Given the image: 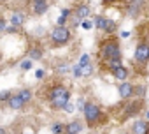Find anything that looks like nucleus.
<instances>
[{"label": "nucleus", "mask_w": 149, "mask_h": 134, "mask_svg": "<svg viewBox=\"0 0 149 134\" xmlns=\"http://www.w3.org/2000/svg\"><path fill=\"white\" fill-rule=\"evenodd\" d=\"M83 115H84V120L90 127H95V125H102L100 122H107V116L104 115V111L100 109L98 104L95 102H86L84 109H83Z\"/></svg>", "instance_id": "f257e3e1"}, {"label": "nucleus", "mask_w": 149, "mask_h": 134, "mask_svg": "<svg viewBox=\"0 0 149 134\" xmlns=\"http://www.w3.org/2000/svg\"><path fill=\"white\" fill-rule=\"evenodd\" d=\"M98 53L104 60H109V58H116V56H123L121 55V46H119V41L116 37H109L105 41L100 42L98 46Z\"/></svg>", "instance_id": "f03ea898"}, {"label": "nucleus", "mask_w": 149, "mask_h": 134, "mask_svg": "<svg viewBox=\"0 0 149 134\" xmlns=\"http://www.w3.org/2000/svg\"><path fill=\"white\" fill-rule=\"evenodd\" d=\"M51 42L54 44V46H65V44H68L70 42V39H72V32H70V28L67 27V25H63V27H54L53 30H51Z\"/></svg>", "instance_id": "7ed1b4c3"}, {"label": "nucleus", "mask_w": 149, "mask_h": 134, "mask_svg": "<svg viewBox=\"0 0 149 134\" xmlns=\"http://www.w3.org/2000/svg\"><path fill=\"white\" fill-rule=\"evenodd\" d=\"M133 58L139 63H149V42L147 41H142V42H139L135 46Z\"/></svg>", "instance_id": "20e7f679"}, {"label": "nucleus", "mask_w": 149, "mask_h": 134, "mask_svg": "<svg viewBox=\"0 0 149 134\" xmlns=\"http://www.w3.org/2000/svg\"><path fill=\"white\" fill-rule=\"evenodd\" d=\"M144 6H146V0H130L128 6H126V14L133 20H137L142 11H144Z\"/></svg>", "instance_id": "39448f33"}, {"label": "nucleus", "mask_w": 149, "mask_h": 134, "mask_svg": "<svg viewBox=\"0 0 149 134\" xmlns=\"http://www.w3.org/2000/svg\"><path fill=\"white\" fill-rule=\"evenodd\" d=\"M70 102V90H65L61 95H58V97H54L53 101H49V106L54 109V111H61V109H65V106Z\"/></svg>", "instance_id": "423d86ee"}, {"label": "nucleus", "mask_w": 149, "mask_h": 134, "mask_svg": "<svg viewBox=\"0 0 149 134\" xmlns=\"http://www.w3.org/2000/svg\"><path fill=\"white\" fill-rule=\"evenodd\" d=\"M72 14L76 16V18H79L81 21H84V20H88L90 14H91V6H90L88 2H81V4H77L76 7L72 9Z\"/></svg>", "instance_id": "0eeeda50"}, {"label": "nucleus", "mask_w": 149, "mask_h": 134, "mask_svg": "<svg viewBox=\"0 0 149 134\" xmlns=\"http://www.w3.org/2000/svg\"><path fill=\"white\" fill-rule=\"evenodd\" d=\"M118 94H119V97L121 99H132L133 95H135V85H132L130 81H121L119 85H118Z\"/></svg>", "instance_id": "6e6552de"}, {"label": "nucleus", "mask_w": 149, "mask_h": 134, "mask_svg": "<svg viewBox=\"0 0 149 134\" xmlns=\"http://www.w3.org/2000/svg\"><path fill=\"white\" fill-rule=\"evenodd\" d=\"M25 21H26V14H25V11H21V9L13 11V14H11V25H13V27L21 28V27L25 25Z\"/></svg>", "instance_id": "1a4fd4ad"}, {"label": "nucleus", "mask_w": 149, "mask_h": 134, "mask_svg": "<svg viewBox=\"0 0 149 134\" xmlns=\"http://www.w3.org/2000/svg\"><path fill=\"white\" fill-rule=\"evenodd\" d=\"M83 130V122L79 120H72L65 125V134H79Z\"/></svg>", "instance_id": "9d476101"}, {"label": "nucleus", "mask_w": 149, "mask_h": 134, "mask_svg": "<svg viewBox=\"0 0 149 134\" xmlns=\"http://www.w3.org/2000/svg\"><path fill=\"white\" fill-rule=\"evenodd\" d=\"M65 90H68L65 85H61V83H58V85H53L49 90H47V101H53L54 97H58V95H61Z\"/></svg>", "instance_id": "9b49d317"}, {"label": "nucleus", "mask_w": 149, "mask_h": 134, "mask_svg": "<svg viewBox=\"0 0 149 134\" xmlns=\"http://www.w3.org/2000/svg\"><path fill=\"white\" fill-rule=\"evenodd\" d=\"M30 11L33 16H44L47 11H49V2H44V4H35V6H30Z\"/></svg>", "instance_id": "f8f14e48"}, {"label": "nucleus", "mask_w": 149, "mask_h": 134, "mask_svg": "<svg viewBox=\"0 0 149 134\" xmlns=\"http://www.w3.org/2000/svg\"><path fill=\"white\" fill-rule=\"evenodd\" d=\"M147 129H149V123H147L146 120H137V122H133V125H132V132H133V134H146Z\"/></svg>", "instance_id": "ddd939ff"}, {"label": "nucleus", "mask_w": 149, "mask_h": 134, "mask_svg": "<svg viewBox=\"0 0 149 134\" xmlns=\"http://www.w3.org/2000/svg\"><path fill=\"white\" fill-rule=\"evenodd\" d=\"M7 106H9V109L18 111V109H21V108L25 106V102H23V99L16 94V95H11V99H9V102H7Z\"/></svg>", "instance_id": "4468645a"}, {"label": "nucleus", "mask_w": 149, "mask_h": 134, "mask_svg": "<svg viewBox=\"0 0 149 134\" xmlns=\"http://www.w3.org/2000/svg\"><path fill=\"white\" fill-rule=\"evenodd\" d=\"M112 73V76L118 80V81H126V78H128V69L125 65H119V67H116L114 71H111Z\"/></svg>", "instance_id": "2eb2a0df"}, {"label": "nucleus", "mask_w": 149, "mask_h": 134, "mask_svg": "<svg viewBox=\"0 0 149 134\" xmlns=\"http://www.w3.org/2000/svg\"><path fill=\"white\" fill-rule=\"evenodd\" d=\"M42 56H44L42 48H39V46H32V48L28 49V58H30V60L39 62V60H42Z\"/></svg>", "instance_id": "dca6fc26"}, {"label": "nucleus", "mask_w": 149, "mask_h": 134, "mask_svg": "<svg viewBox=\"0 0 149 134\" xmlns=\"http://www.w3.org/2000/svg\"><path fill=\"white\" fill-rule=\"evenodd\" d=\"M72 16V9H68V7H65V9H61V14L58 16V20H56V25L58 27H63V25H67V20Z\"/></svg>", "instance_id": "f3484780"}, {"label": "nucleus", "mask_w": 149, "mask_h": 134, "mask_svg": "<svg viewBox=\"0 0 149 134\" xmlns=\"http://www.w3.org/2000/svg\"><path fill=\"white\" fill-rule=\"evenodd\" d=\"M116 32H118V23H116L114 20L107 18V23H105L104 34H105V35H112V34H116Z\"/></svg>", "instance_id": "a211bd4d"}, {"label": "nucleus", "mask_w": 149, "mask_h": 134, "mask_svg": "<svg viewBox=\"0 0 149 134\" xmlns=\"http://www.w3.org/2000/svg\"><path fill=\"white\" fill-rule=\"evenodd\" d=\"M105 65H107V69L109 71H114L116 67H119V65H123V56H116V58H109V60H105Z\"/></svg>", "instance_id": "6ab92c4d"}, {"label": "nucleus", "mask_w": 149, "mask_h": 134, "mask_svg": "<svg viewBox=\"0 0 149 134\" xmlns=\"http://www.w3.org/2000/svg\"><path fill=\"white\" fill-rule=\"evenodd\" d=\"M18 95L23 99V102L26 104V102H30L32 101V97H33V94H32V90L30 88H21L19 92H18Z\"/></svg>", "instance_id": "aec40b11"}, {"label": "nucleus", "mask_w": 149, "mask_h": 134, "mask_svg": "<svg viewBox=\"0 0 149 134\" xmlns=\"http://www.w3.org/2000/svg\"><path fill=\"white\" fill-rule=\"evenodd\" d=\"M51 132H53V134H65V125H63V122H53V123H51Z\"/></svg>", "instance_id": "412c9836"}, {"label": "nucleus", "mask_w": 149, "mask_h": 134, "mask_svg": "<svg viewBox=\"0 0 149 134\" xmlns=\"http://www.w3.org/2000/svg\"><path fill=\"white\" fill-rule=\"evenodd\" d=\"M105 23H107V16H97V18H95V27H97L100 32H104Z\"/></svg>", "instance_id": "4be33fe9"}, {"label": "nucleus", "mask_w": 149, "mask_h": 134, "mask_svg": "<svg viewBox=\"0 0 149 134\" xmlns=\"http://www.w3.org/2000/svg\"><path fill=\"white\" fill-rule=\"evenodd\" d=\"M72 74L76 76V78H83V65H81L79 62H77L76 65H74V67H72Z\"/></svg>", "instance_id": "5701e85b"}, {"label": "nucleus", "mask_w": 149, "mask_h": 134, "mask_svg": "<svg viewBox=\"0 0 149 134\" xmlns=\"http://www.w3.org/2000/svg\"><path fill=\"white\" fill-rule=\"evenodd\" d=\"M93 74V65L88 63V65H83V78H88Z\"/></svg>", "instance_id": "b1692460"}, {"label": "nucleus", "mask_w": 149, "mask_h": 134, "mask_svg": "<svg viewBox=\"0 0 149 134\" xmlns=\"http://www.w3.org/2000/svg\"><path fill=\"white\" fill-rule=\"evenodd\" d=\"M81 27L84 28V30H91V28H95V20H84L83 23H81Z\"/></svg>", "instance_id": "393cba45"}, {"label": "nucleus", "mask_w": 149, "mask_h": 134, "mask_svg": "<svg viewBox=\"0 0 149 134\" xmlns=\"http://www.w3.org/2000/svg\"><path fill=\"white\" fill-rule=\"evenodd\" d=\"M79 63H81V65H88V63H91V55H90V53H83L81 58H79Z\"/></svg>", "instance_id": "a878e982"}, {"label": "nucleus", "mask_w": 149, "mask_h": 134, "mask_svg": "<svg viewBox=\"0 0 149 134\" xmlns=\"http://www.w3.org/2000/svg\"><path fill=\"white\" fill-rule=\"evenodd\" d=\"M32 62L33 60H21V63H19V67H21V71H30L32 69Z\"/></svg>", "instance_id": "bb28decb"}, {"label": "nucleus", "mask_w": 149, "mask_h": 134, "mask_svg": "<svg viewBox=\"0 0 149 134\" xmlns=\"http://www.w3.org/2000/svg\"><path fill=\"white\" fill-rule=\"evenodd\" d=\"M11 92L9 90H4V92H0V102H9V99H11Z\"/></svg>", "instance_id": "cd10ccee"}, {"label": "nucleus", "mask_w": 149, "mask_h": 134, "mask_svg": "<svg viewBox=\"0 0 149 134\" xmlns=\"http://www.w3.org/2000/svg\"><path fill=\"white\" fill-rule=\"evenodd\" d=\"M72 69H70V65L68 63H61L60 67H58V73H61V74H67V73H70Z\"/></svg>", "instance_id": "c85d7f7f"}, {"label": "nucleus", "mask_w": 149, "mask_h": 134, "mask_svg": "<svg viewBox=\"0 0 149 134\" xmlns=\"http://www.w3.org/2000/svg\"><path fill=\"white\" fill-rule=\"evenodd\" d=\"M84 106H86V101H84L83 97H79V99H77V102H76V109H77V111H83V109H84Z\"/></svg>", "instance_id": "c756f323"}, {"label": "nucleus", "mask_w": 149, "mask_h": 134, "mask_svg": "<svg viewBox=\"0 0 149 134\" xmlns=\"http://www.w3.org/2000/svg\"><path fill=\"white\" fill-rule=\"evenodd\" d=\"M135 95L144 97V95H146V88H144V87H135Z\"/></svg>", "instance_id": "7c9ffc66"}, {"label": "nucleus", "mask_w": 149, "mask_h": 134, "mask_svg": "<svg viewBox=\"0 0 149 134\" xmlns=\"http://www.w3.org/2000/svg\"><path fill=\"white\" fill-rule=\"evenodd\" d=\"M63 111H67V113H74V111H76V106H74L72 102H68L67 106H65V109Z\"/></svg>", "instance_id": "2f4dec72"}, {"label": "nucleus", "mask_w": 149, "mask_h": 134, "mask_svg": "<svg viewBox=\"0 0 149 134\" xmlns=\"http://www.w3.org/2000/svg\"><path fill=\"white\" fill-rule=\"evenodd\" d=\"M6 28H7V21L0 16V32H6Z\"/></svg>", "instance_id": "473e14b6"}, {"label": "nucleus", "mask_w": 149, "mask_h": 134, "mask_svg": "<svg viewBox=\"0 0 149 134\" xmlns=\"http://www.w3.org/2000/svg\"><path fill=\"white\" fill-rule=\"evenodd\" d=\"M35 78H37V80H42V78H44V71H42V69H37V71H35Z\"/></svg>", "instance_id": "72a5a7b5"}, {"label": "nucleus", "mask_w": 149, "mask_h": 134, "mask_svg": "<svg viewBox=\"0 0 149 134\" xmlns=\"http://www.w3.org/2000/svg\"><path fill=\"white\" fill-rule=\"evenodd\" d=\"M30 6H35V4H44V2H49V0H28Z\"/></svg>", "instance_id": "f704fd0d"}, {"label": "nucleus", "mask_w": 149, "mask_h": 134, "mask_svg": "<svg viewBox=\"0 0 149 134\" xmlns=\"http://www.w3.org/2000/svg\"><path fill=\"white\" fill-rule=\"evenodd\" d=\"M116 2H119V0H102L104 6H112V4H116Z\"/></svg>", "instance_id": "c9c22d12"}, {"label": "nucleus", "mask_w": 149, "mask_h": 134, "mask_svg": "<svg viewBox=\"0 0 149 134\" xmlns=\"http://www.w3.org/2000/svg\"><path fill=\"white\" fill-rule=\"evenodd\" d=\"M119 35H121V37H123V39H126V37H130V32H121V34H119Z\"/></svg>", "instance_id": "e433bc0d"}, {"label": "nucleus", "mask_w": 149, "mask_h": 134, "mask_svg": "<svg viewBox=\"0 0 149 134\" xmlns=\"http://www.w3.org/2000/svg\"><path fill=\"white\" fill-rule=\"evenodd\" d=\"M0 134H7V130H6L4 127H0Z\"/></svg>", "instance_id": "4c0bfd02"}, {"label": "nucleus", "mask_w": 149, "mask_h": 134, "mask_svg": "<svg viewBox=\"0 0 149 134\" xmlns=\"http://www.w3.org/2000/svg\"><path fill=\"white\" fill-rule=\"evenodd\" d=\"M146 118H147V120H149V111H146Z\"/></svg>", "instance_id": "58836bf2"}, {"label": "nucleus", "mask_w": 149, "mask_h": 134, "mask_svg": "<svg viewBox=\"0 0 149 134\" xmlns=\"http://www.w3.org/2000/svg\"><path fill=\"white\" fill-rule=\"evenodd\" d=\"M0 62H2V51H0Z\"/></svg>", "instance_id": "ea45409f"}, {"label": "nucleus", "mask_w": 149, "mask_h": 134, "mask_svg": "<svg viewBox=\"0 0 149 134\" xmlns=\"http://www.w3.org/2000/svg\"><path fill=\"white\" fill-rule=\"evenodd\" d=\"M146 134H149V129H147V132H146Z\"/></svg>", "instance_id": "a19ab883"}, {"label": "nucleus", "mask_w": 149, "mask_h": 134, "mask_svg": "<svg viewBox=\"0 0 149 134\" xmlns=\"http://www.w3.org/2000/svg\"><path fill=\"white\" fill-rule=\"evenodd\" d=\"M2 2H4V0H0V4H2Z\"/></svg>", "instance_id": "79ce46f5"}]
</instances>
